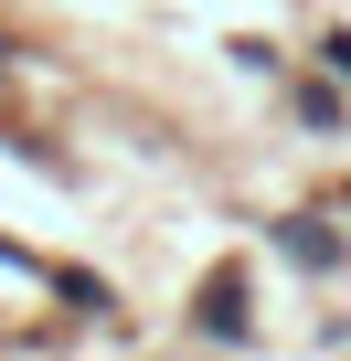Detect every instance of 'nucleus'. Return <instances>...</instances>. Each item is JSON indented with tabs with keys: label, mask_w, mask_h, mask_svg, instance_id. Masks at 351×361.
<instances>
[]
</instances>
